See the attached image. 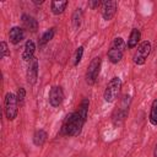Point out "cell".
I'll list each match as a JSON object with an SVG mask.
<instances>
[{"label":"cell","instance_id":"cell-1","mask_svg":"<svg viewBox=\"0 0 157 157\" xmlns=\"http://www.w3.org/2000/svg\"><path fill=\"white\" fill-rule=\"evenodd\" d=\"M85 120L78 114V112H74L69 114L63 124V134L67 136H77L81 134Z\"/></svg>","mask_w":157,"mask_h":157},{"label":"cell","instance_id":"cell-2","mask_svg":"<svg viewBox=\"0 0 157 157\" xmlns=\"http://www.w3.org/2000/svg\"><path fill=\"white\" fill-rule=\"evenodd\" d=\"M125 42L123 40V38L120 37H117L114 40H113V44L110 47V49L108 50V58H109V61L113 63V64H117L123 58V54H124V50H125Z\"/></svg>","mask_w":157,"mask_h":157},{"label":"cell","instance_id":"cell-3","mask_svg":"<svg viewBox=\"0 0 157 157\" xmlns=\"http://www.w3.org/2000/svg\"><path fill=\"white\" fill-rule=\"evenodd\" d=\"M121 85H123V83H121L120 77H118V76L113 77V78L108 82V85H107V87H105V91H104V101L108 102V103L114 102V101L118 98L119 93H120Z\"/></svg>","mask_w":157,"mask_h":157},{"label":"cell","instance_id":"cell-4","mask_svg":"<svg viewBox=\"0 0 157 157\" xmlns=\"http://www.w3.org/2000/svg\"><path fill=\"white\" fill-rule=\"evenodd\" d=\"M17 97L9 92L6 93L5 96V115L9 120H13L16 117H17V113H18V105H17Z\"/></svg>","mask_w":157,"mask_h":157},{"label":"cell","instance_id":"cell-5","mask_svg":"<svg viewBox=\"0 0 157 157\" xmlns=\"http://www.w3.org/2000/svg\"><path fill=\"white\" fill-rule=\"evenodd\" d=\"M101 64H102V60L99 56L93 58L92 61L90 63L87 71H86V82L88 85H93L97 81V77H98V74L101 70Z\"/></svg>","mask_w":157,"mask_h":157},{"label":"cell","instance_id":"cell-6","mask_svg":"<svg viewBox=\"0 0 157 157\" xmlns=\"http://www.w3.org/2000/svg\"><path fill=\"white\" fill-rule=\"evenodd\" d=\"M150 52H151V43L148 40H144L142 43H140V45L137 47L134 56H132V60L136 65H142L145 64L147 56L150 55Z\"/></svg>","mask_w":157,"mask_h":157},{"label":"cell","instance_id":"cell-7","mask_svg":"<svg viewBox=\"0 0 157 157\" xmlns=\"http://www.w3.org/2000/svg\"><path fill=\"white\" fill-rule=\"evenodd\" d=\"M102 16L105 21H109L114 17L115 12H117V7H118V2L114 0H108V1H103L102 2Z\"/></svg>","mask_w":157,"mask_h":157},{"label":"cell","instance_id":"cell-8","mask_svg":"<svg viewBox=\"0 0 157 157\" xmlns=\"http://www.w3.org/2000/svg\"><path fill=\"white\" fill-rule=\"evenodd\" d=\"M129 96H125L124 97V99L121 101V104H120V108L117 110V113H115V115L113 117V123L115 124V125H119L124 119H125V117H126V114H128V110H129V103L126 104V101H129Z\"/></svg>","mask_w":157,"mask_h":157},{"label":"cell","instance_id":"cell-9","mask_svg":"<svg viewBox=\"0 0 157 157\" xmlns=\"http://www.w3.org/2000/svg\"><path fill=\"white\" fill-rule=\"evenodd\" d=\"M64 101V92L63 88L59 86H55L50 90L49 92V103L53 107H59L61 104V102Z\"/></svg>","mask_w":157,"mask_h":157},{"label":"cell","instance_id":"cell-10","mask_svg":"<svg viewBox=\"0 0 157 157\" xmlns=\"http://www.w3.org/2000/svg\"><path fill=\"white\" fill-rule=\"evenodd\" d=\"M37 77H38V60L36 58H33L29 61L28 69H27V81L29 85H34L37 82Z\"/></svg>","mask_w":157,"mask_h":157},{"label":"cell","instance_id":"cell-11","mask_svg":"<svg viewBox=\"0 0 157 157\" xmlns=\"http://www.w3.org/2000/svg\"><path fill=\"white\" fill-rule=\"evenodd\" d=\"M25 38V31L21 27H12L9 32V39L12 44H18Z\"/></svg>","mask_w":157,"mask_h":157},{"label":"cell","instance_id":"cell-12","mask_svg":"<svg viewBox=\"0 0 157 157\" xmlns=\"http://www.w3.org/2000/svg\"><path fill=\"white\" fill-rule=\"evenodd\" d=\"M34 50H36V44L33 40H27L26 44H25V49H23V53H22V59L25 61H31L34 56Z\"/></svg>","mask_w":157,"mask_h":157},{"label":"cell","instance_id":"cell-13","mask_svg":"<svg viewBox=\"0 0 157 157\" xmlns=\"http://www.w3.org/2000/svg\"><path fill=\"white\" fill-rule=\"evenodd\" d=\"M67 5H69V1H66V0H54L50 4V9L54 15H60L65 11Z\"/></svg>","mask_w":157,"mask_h":157},{"label":"cell","instance_id":"cell-14","mask_svg":"<svg viewBox=\"0 0 157 157\" xmlns=\"http://www.w3.org/2000/svg\"><path fill=\"white\" fill-rule=\"evenodd\" d=\"M22 23L25 26L26 29L31 31V32H36L38 29V22L34 17L28 16V15H22Z\"/></svg>","mask_w":157,"mask_h":157},{"label":"cell","instance_id":"cell-15","mask_svg":"<svg viewBox=\"0 0 157 157\" xmlns=\"http://www.w3.org/2000/svg\"><path fill=\"white\" fill-rule=\"evenodd\" d=\"M140 38H141L140 31H139L137 28H132V31H131V33H130V36H129V39H128V48H130V49L135 48V47L137 45Z\"/></svg>","mask_w":157,"mask_h":157},{"label":"cell","instance_id":"cell-16","mask_svg":"<svg viewBox=\"0 0 157 157\" xmlns=\"http://www.w3.org/2000/svg\"><path fill=\"white\" fill-rule=\"evenodd\" d=\"M47 137H48V135L44 130H42V129L37 130L33 135V142H34L36 146H43L44 142L47 141Z\"/></svg>","mask_w":157,"mask_h":157},{"label":"cell","instance_id":"cell-17","mask_svg":"<svg viewBox=\"0 0 157 157\" xmlns=\"http://www.w3.org/2000/svg\"><path fill=\"white\" fill-rule=\"evenodd\" d=\"M88 105H90V101L87 98H83L80 107H78V114L82 117V119L86 121L87 120V114H88Z\"/></svg>","mask_w":157,"mask_h":157},{"label":"cell","instance_id":"cell-18","mask_svg":"<svg viewBox=\"0 0 157 157\" xmlns=\"http://www.w3.org/2000/svg\"><path fill=\"white\" fill-rule=\"evenodd\" d=\"M53 37H54V28H49L48 31H45V32L42 34V37H40V39H39V45L47 44L50 39H53Z\"/></svg>","mask_w":157,"mask_h":157},{"label":"cell","instance_id":"cell-19","mask_svg":"<svg viewBox=\"0 0 157 157\" xmlns=\"http://www.w3.org/2000/svg\"><path fill=\"white\" fill-rule=\"evenodd\" d=\"M150 121L152 125H157V99L152 102L151 112H150Z\"/></svg>","mask_w":157,"mask_h":157},{"label":"cell","instance_id":"cell-20","mask_svg":"<svg viewBox=\"0 0 157 157\" xmlns=\"http://www.w3.org/2000/svg\"><path fill=\"white\" fill-rule=\"evenodd\" d=\"M81 22H82V11L81 9H77L72 16V25H74V28H78L81 26Z\"/></svg>","mask_w":157,"mask_h":157},{"label":"cell","instance_id":"cell-21","mask_svg":"<svg viewBox=\"0 0 157 157\" xmlns=\"http://www.w3.org/2000/svg\"><path fill=\"white\" fill-rule=\"evenodd\" d=\"M82 55H83V47H78L74 55V65H78V63L82 59Z\"/></svg>","mask_w":157,"mask_h":157},{"label":"cell","instance_id":"cell-22","mask_svg":"<svg viewBox=\"0 0 157 157\" xmlns=\"http://www.w3.org/2000/svg\"><path fill=\"white\" fill-rule=\"evenodd\" d=\"M0 50H1V58H2V59L10 55V50H9V48H7L6 42H1V43H0Z\"/></svg>","mask_w":157,"mask_h":157},{"label":"cell","instance_id":"cell-23","mask_svg":"<svg viewBox=\"0 0 157 157\" xmlns=\"http://www.w3.org/2000/svg\"><path fill=\"white\" fill-rule=\"evenodd\" d=\"M17 99H18V102H22L23 99H25V97H26V91H25V88L23 87H20L18 88V91H17Z\"/></svg>","mask_w":157,"mask_h":157},{"label":"cell","instance_id":"cell-24","mask_svg":"<svg viewBox=\"0 0 157 157\" xmlns=\"http://www.w3.org/2000/svg\"><path fill=\"white\" fill-rule=\"evenodd\" d=\"M101 4H102V1L96 0V1H90V2H88V6H90V7H92V9H96V7H98Z\"/></svg>","mask_w":157,"mask_h":157},{"label":"cell","instance_id":"cell-25","mask_svg":"<svg viewBox=\"0 0 157 157\" xmlns=\"http://www.w3.org/2000/svg\"><path fill=\"white\" fill-rule=\"evenodd\" d=\"M33 2H34L36 5H42V4L44 2V1H43V0H40V1H34V0H33Z\"/></svg>","mask_w":157,"mask_h":157},{"label":"cell","instance_id":"cell-26","mask_svg":"<svg viewBox=\"0 0 157 157\" xmlns=\"http://www.w3.org/2000/svg\"><path fill=\"white\" fill-rule=\"evenodd\" d=\"M155 157H157V145H156V147H155Z\"/></svg>","mask_w":157,"mask_h":157}]
</instances>
